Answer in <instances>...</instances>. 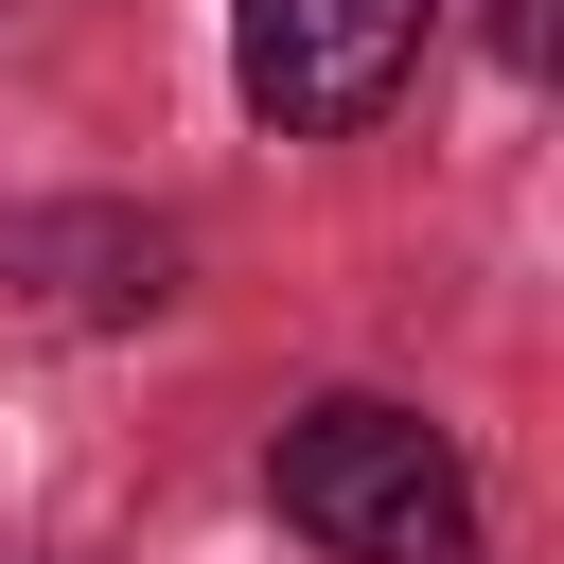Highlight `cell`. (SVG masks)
Masks as SVG:
<instances>
[{"label":"cell","mask_w":564,"mask_h":564,"mask_svg":"<svg viewBox=\"0 0 564 564\" xmlns=\"http://www.w3.org/2000/svg\"><path fill=\"white\" fill-rule=\"evenodd\" d=\"M441 0H229V70L282 141H352L405 70H423Z\"/></svg>","instance_id":"cell-2"},{"label":"cell","mask_w":564,"mask_h":564,"mask_svg":"<svg viewBox=\"0 0 564 564\" xmlns=\"http://www.w3.org/2000/svg\"><path fill=\"white\" fill-rule=\"evenodd\" d=\"M494 53H511V70H546V0H494Z\"/></svg>","instance_id":"cell-3"},{"label":"cell","mask_w":564,"mask_h":564,"mask_svg":"<svg viewBox=\"0 0 564 564\" xmlns=\"http://www.w3.org/2000/svg\"><path fill=\"white\" fill-rule=\"evenodd\" d=\"M264 494H282V529L317 564H476V476H458V441L423 405H370V388L300 405L264 441Z\"/></svg>","instance_id":"cell-1"}]
</instances>
